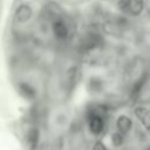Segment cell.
I'll return each instance as SVG.
<instances>
[{"instance_id": "6da1fadb", "label": "cell", "mask_w": 150, "mask_h": 150, "mask_svg": "<svg viewBox=\"0 0 150 150\" xmlns=\"http://www.w3.org/2000/svg\"><path fill=\"white\" fill-rule=\"evenodd\" d=\"M120 7L121 9H123L130 15H139L144 9V1L143 0H121Z\"/></svg>"}, {"instance_id": "3957f363", "label": "cell", "mask_w": 150, "mask_h": 150, "mask_svg": "<svg viewBox=\"0 0 150 150\" xmlns=\"http://www.w3.org/2000/svg\"><path fill=\"white\" fill-rule=\"evenodd\" d=\"M149 76H150V67H149Z\"/></svg>"}, {"instance_id": "7a4b0ae2", "label": "cell", "mask_w": 150, "mask_h": 150, "mask_svg": "<svg viewBox=\"0 0 150 150\" xmlns=\"http://www.w3.org/2000/svg\"><path fill=\"white\" fill-rule=\"evenodd\" d=\"M53 32L54 35L60 40H63L68 36V27L62 20H56L53 23Z\"/></svg>"}]
</instances>
